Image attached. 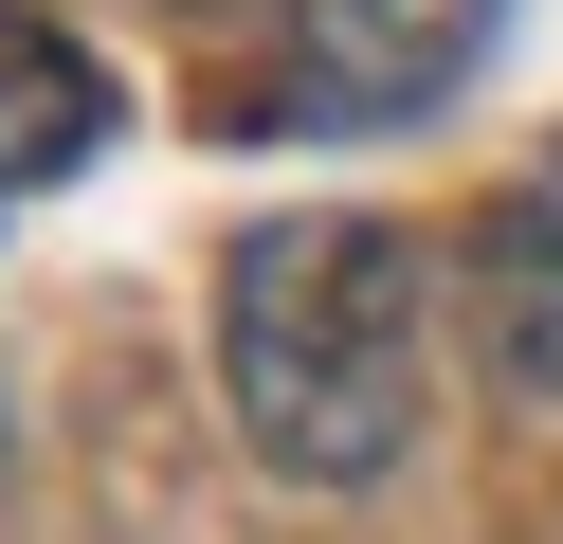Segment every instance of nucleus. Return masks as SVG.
<instances>
[{"instance_id":"f257e3e1","label":"nucleus","mask_w":563,"mask_h":544,"mask_svg":"<svg viewBox=\"0 0 563 544\" xmlns=\"http://www.w3.org/2000/svg\"><path fill=\"white\" fill-rule=\"evenodd\" d=\"M219 399L291 490H382L437 399V254L364 200H291L219 254Z\"/></svg>"},{"instance_id":"f03ea898","label":"nucleus","mask_w":563,"mask_h":544,"mask_svg":"<svg viewBox=\"0 0 563 544\" xmlns=\"http://www.w3.org/2000/svg\"><path fill=\"white\" fill-rule=\"evenodd\" d=\"M490 55V0H291V109L309 127H400Z\"/></svg>"},{"instance_id":"7ed1b4c3","label":"nucleus","mask_w":563,"mask_h":544,"mask_svg":"<svg viewBox=\"0 0 563 544\" xmlns=\"http://www.w3.org/2000/svg\"><path fill=\"white\" fill-rule=\"evenodd\" d=\"M473 326H490V363L527 399H563V145L473 218Z\"/></svg>"},{"instance_id":"20e7f679","label":"nucleus","mask_w":563,"mask_h":544,"mask_svg":"<svg viewBox=\"0 0 563 544\" xmlns=\"http://www.w3.org/2000/svg\"><path fill=\"white\" fill-rule=\"evenodd\" d=\"M110 127H128V109H110V73H91V36H55V19H19V0H0V200L74 181Z\"/></svg>"},{"instance_id":"39448f33","label":"nucleus","mask_w":563,"mask_h":544,"mask_svg":"<svg viewBox=\"0 0 563 544\" xmlns=\"http://www.w3.org/2000/svg\"><path fill=\"white\" fill-rule=\"evenodd\" d=\"M200 19H236V0H200Z\"/></svg>"}]
</instances>
